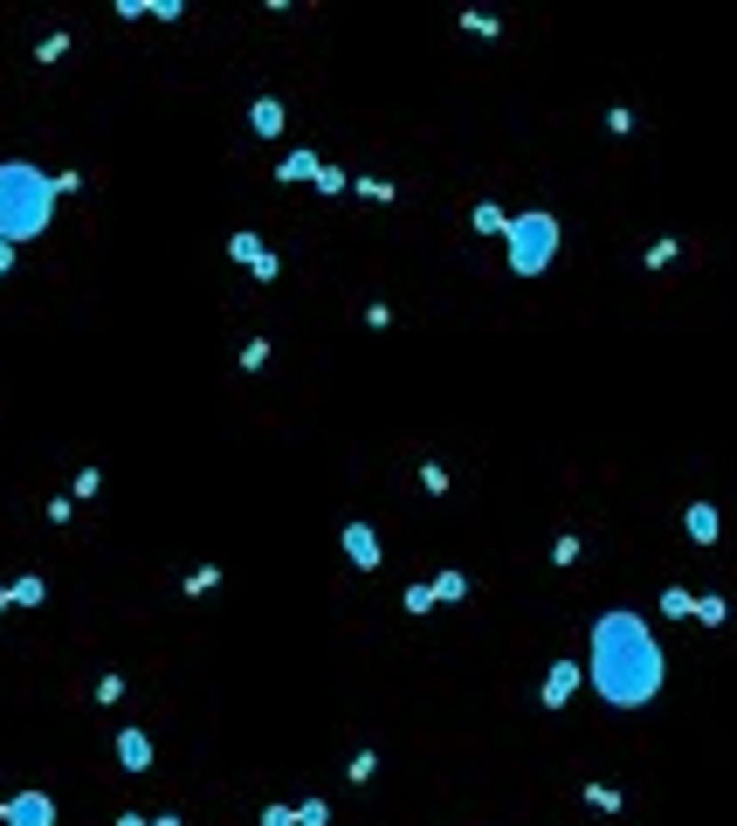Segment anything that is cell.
Masks as SVG:
<instances>
[{"label": "cell", "instance_id": "obj_36", "mask_svg": "<svg viewBox=\"0 0 737 826\" xmlns=\"http://www.w3.org/2000/svg\"><path fill=\"white\" fill-rule=\"evenodd\" d=\"M117 826H152V820H145V813H117Z\"/></svg>", "mask_w": 737, "mask_h": 826}, {"label": "cell", "instance_id": "obj_4", "mask_svg": "<svg viewBox=\"0 0 737 826\" xmlns=\"http://www.w3.org/2000/svg\"><path fill=\"white\" fill-rule=\"evenodd\" d=\"M0 820L7 826H55V799L49 792H14V799L0 806Z\"/></svg>", "mask_w": 737, "mask_h": 826}, {"label": "cell", "instance_id": "obj_28", "mask_svg": "<svg viewBox=\"0 0 737 826\" xmlns=\"http://www.w3.org/2000/svg\"><path fill=\"white\" fill-rule=\"evenodd\" d=\"M269 365V337H248V344H241V372H263Z\"/></svg>", "mask_w": 737, "mask_h": 826}, {"label": "cell", "instance_id": "obj_22", "mask_svg": "<svg viewBox=\"0 0 737 826\" xmlns=\"http://www.w3.org/2000/svg\"><path fill=\"white\" fill-rule=\"evenodd\" d=\"M344 778H352V785H372V778H379V750H359V757L344 765Z\"/></svg>", "mask_w": 737, "mask_h": 826}, {"label": "cell", "instance_id": "obj_17", "mask_svg": "<svg viewBox=\"0 0 737 826\" xmlns=\"http://www.w3.org/2000/svg\"><path fill=\"white\" fill-rule=\"evenodd\" d=\"M676 255H683V241H668V234H661V241H648V248H641V269H668Z\"/></svg>", "mask_w": 737, "mask_h": 826}, {"label": "cell", "instance_id": "obj_20", "mask_svg": "<svg viewBox=\"0 0 737 826\" xmlns=\"http://www.w3.org/2000/svg\"><path fill=\"white\" fill-rule=\"evenodd\" d=\"M352 193H359V200H379V206L400 200V186L393 180H372V173H366V180H352Z\"/></svg>", "mask_w": 737, "mask_h": 826}, {"label": "cell", "instance_id": "obj_13", "mask_svg": "<svg viewBox=\"0 0 737 826\" xmlns=\"http://www.w3.org/2000/svg\"><path fill=\"white\" fill-rule=\"evenodd\" d=\"M469 228H475V234H503V228H510V214H503L497 200H475V214H469Z\"/></svg>", "mask_w": 737, "mask_h": 826}, {"label": "cell", "instance_id": "obj_37", "mask_svg": "<svg viewBox=\"0 0 737 826\" xmlns=\"http://www.w3.org/2000/svg\"><path fill=\"white\" fill-rule=\"evenodd\" d=\"M152 826H186V820H180V813H158V820H152Z\"/></svg>", "mask_w": 737, "mask_h": 826}, {"label": "cell", "instance_id": "obj_24", "mask_svg": "<svg viewBox=\"0 0 737 826\" xmlns=\"http://www.w3.org/2000/svg\"><path fill=\"white\" fill-rule=\"evenodd\" d=\"M579 799L593 806V813H620V806H628V799H620V792H613V785H586Z\"/></svg>", "mask_w": 737, "mask_h": 826}, {"label": "cell", "instance_id": "obj_14", "mask_svg": "<svg viewBox=\"0 0 737 826\" xmlns=\"http://www.w3.org/2000/svg\"><path fill=\"white\" fill-rule=\"evenodd\" d=\"M214 586H221V565H193V571L180 579V593H186V599H207Z\"/></svg>", "mask_w": 737, "mask_h": 826}, {"label": "cell", "instance_id": "obj_1", "mask_svg": "<svg viewBox=\"0 0 737 826\" xmlns=\"http://www.w3.org/2000/svg\"><path fill=\"white\" fill-rule=\"evenodd\" d=\"M579 675H593V689H600L606 709H641V702L661 696V641L648 634V620L628 613V606H613V613L593 620V661Z\"/></svg>", "mask_w": 737, "mask_h": 826}, {"label": "cell", "instance_id": "obj_9", "mask_svg": "<svg viewBox=\"0 0 737 826\" xmlns=\"http://www.w3.org/2000/svg\"><path fill=\"white\" fill-rule=\"evenodd\" d=\"M683 530H689V544H717V530H724V523H717V510H710V503H689Z\"/></svg>", "mask_w": 737, "mask_h": 826}, {"label": "cell", "instance_id": "obj_32", "mask_svg": "<svg viewBox=\"0 0 737 826\" xmlns=\"http://www.w3.org/2000/svg\"><path fill=\"white\" fill-rule=\"evenodd\" d=\"M248 276H255V283H276V276H283V255H276V248H269V255L255 262V269H248Z\"/></svg>", "mask_w": 737, "mask_h": 826}, {"label": "cell", "instance_id": "obj_21", "mask_svg": "<svg viewBox=\"0 0 737 826\" xmlns=\"http://www.w3.org/2000/svg\"><path fill=\"white\" fill-rule=\"evenodd\" d=\"M296 826H331V799H296Z\"/></svg>", "mask_w": 737, "mask_h": 826}, {"label": "cell", "instance_id": "obj_27", "mask_svg": "<svg viewBox=\"0 0 737 826\" xmlns=\"http://www.w3.org/2000/svg\"><path fill=\"white\" fill-rule=\"evenodd\" d=\"M462 28H469V35H482V42H490V35H503V21H497V14H482V7H469V14H462Z\"/></svg>", "mask_w": 737, "mask_h": 826}, {"label": "cell", "instance_id": "obj_26", "mask_svg": "<svg viewBox=\"0 0 737 826\" xmlns=\"http://www.w3.org/2000/svg\"><path fill=\"white\" fill-rule=\"evenodd\" d=\"M62 55H69V35H62V28H55V35H42V49H35V62L49 69V62H62Z\"/></svg>", "mask_w": 737, "mask_h": 826}, {"label": "cell", "instance_id": "obj_8", "mask_svg": "<svg viewBox=\"0 0 737 826\" xmlns=\"http://www.w3.org/2000/svg\"><path fill=\"white\" fill-rule=\"evenodd\" d=\"M248 131H255V138H276V131H283V103L255 97V103H248Z\"/></svg>", "mask_w": 737, "mask_h": 826}, {"label": "cell", "instance_id": "obj_34", "mask_svg": "<svg viewBox=\"0 0 737 826\" xmlns=\"http://www.w3.org/2000/svg\"><path fill=\"white\" fill-rule=\"evenodd\" d=\"M263 826H296V813L290 806H263Z\"/></svg>", "mask_w": 737, "mask_h": 826}, {"label": "cell", "instance_id": "obj_11", "mask_svg": "<svg viewBox=\"0 0 737 826\" xmlns=\"http://www.w3.org/2000/svg\"><path fill=\"white\" fill-rule=\"evenodd\" d=\"M317 166H324L317 152H290L283 166H276V180H283V186H304V180H317Z\"/></svg>", "mask_w": 737, "mask_h": 826}, {"label": "cell", "instance_id": "obj_18", "mask_svg": "<svg viewBox=\"0 0 737 826\" xmlns=\"http://www.w3.org/2000/svg\"><path fill=\"white\" fill-rule=\"evenodd\" d=\"M97 490H104V468L90 462V468H77V490H69V503H97Z\"/></svg>", "mask_w": 737, "mask_h": 826}, {"label": "cell", "instance_id": "obj_16", "mask_svg": "<svg viewBox=\"0 0 737 826\" xmlns=\"http://www.w3.org/2000/svg\"><path fill=\"white\" fill-rule=\"evenodd\" d=\"M427 593H434V606H455V599H469V579H462V571H441Z\"/></svg>", "mask_w": 737, "mask_h": 826}, {"label": "cell", "instance_id": "obj_35", "mask_svg": "<svg viewBox=\"0 0 737 826\" xmlns=\"http://www.w3.org/2000/svg\"><path fill=\"white\" fill-rule=\"evenodd\" d=\"M7 269H14V248H7V241H0V283H7Z\"/></svg>", "mask_w": 737, "mask_h": 826}, {"label": "cell", "instance_id": "obj_3", "mask_svg": "<svg viewBox=\"0 0 737 826\" xmlns=\"http://www.w3.org/2000/svg\"><path fill=\"white\" fill-rule=\"evenodd\" d=\"M503 255H510V276H545L558 255V214L530 206V214H510L503 228Z\"/></svg>", "mask_w": 737, "mask_h": 826}, {"label": "cell", "instance_id": "obj_25", "mask_svg": "<svg viewBox=\"0 0 737 826\" xmlns=\"http://www.w3.org/2000/svg\"><path fill=\"white\" fill-rule=\"evenodd\" d=\"M579 551H586V544H579V530H565V538L552 544V565H558V571H565V565H579Z\"/></svg>", "mask_w": 737, "mask_h": 826}, {"label": "cell", "instance_id": "obj_31", "mask_svg": "<svg viewBox=\"0 0 737 826\" xmlns=\"http://www.w3.org/2000/svg\"><path fill=\"white\" fill-rule=\"evenodd\" d=\"M97 702H104V709H110V702H125V675H97Z\"/></svg>", "mask_w": 737, "mask_h": 826}, {"label": "cell", "instance_id": "obj_33", "mask_svg": "<svg viewBox=\"0 0 737 826\" xmlns=\"http://www.w3.org/2000/svg\"><path fill=\"white\" fill-rule=\"evenodd\" d=\"M393 324V304H366V331H386Z\"/></svg>", "mask_w": 737, "mask_h": 826}, {"label": "cell", "instance_id": "obj_6", "mask_svg": "<svg viewBox=\"0 0 737 826\" xmlns=\"http://www.w3.org/2000/svg\"><path fill=\"white\" fill-rule=\"evenodd\" d=\"M117 765H125V772H152V730H138V723H125V730H117Z\"/></svg>", "mask_w": 737, "mask_h": 826}, {"label": "cell", "instance_id": "obj_7", "mask_svg": "<svg viewBox=\"0 0 737 826\" xmlns=\"http://www.w3.org/2000/svg\"><path fill=\"white\" fill-rule=\"evenodd\" d=\"M572 689H579V661H552V668H545L538 702H545V709H565V702H572Z\"/></svg>", "mask_w": 737, "mask_h": 826}, {"label": "cell", "instance_id": "obj_29", "mask_svg": "<svg viewBox=\"0 0 737 826\" xmlns=\"http://www.w3.org/2000/svg\"><path fill=\"white\" fill-rule=\"evenodd\" d=\"M400 606L421 620V613H434V593H427V586H407V593H400Z\"/></svg>", "mask_w": 737, "mask_h": 826}, {"label": "cell", "instance_id": "obj_2", "mask_svg": "<svg viewBox=\"0 0 737 826\" xmlns=\"http://www.w3.org/2000/svg\"><path fill=\"white\" fill-rule=\"evenodd\" d=\"M49 221H55V180L42 166H28V158H7L0 166V241L7 248L42 241Z\"/></svg>", "mask_w": 737, "mask_h": 826}, {"label": "cell", "instance_id": "obj_19", "mask_svg": "<svg viewBox=\"0 0 737 826\" xmlns=\"http://www.w3.org/2000/svg\"><path fill=\"white\" fill-rule=\"evenodd\" d=\"M724 613H731V606H724V593H703L696 606H689V620H703V627H724Z\"/></svg>", "mask_w": 737, "mask_h": 826}, {"label": "cell", "instance_id": "obj_10", "mask_svg": "<svg viewBox=\"0 0 737 826\" xmlns=\"http://www.w3.org/2000/svg\"><path fill=\"white\" fill-rule=\"evenodd\" d=\"M42 599H49V579H42V571H21V579L7 586V606H42Z\"/></svg>", "mask_w": 737, "mask_h": 826}, {"label": "cell", "instance_id": "obj_30", "mask_svg": "<svg viewBox=\"0 0 737 826\" xmlns=\"http://www.w3.org/2000/svg\"><path fill=\"white\" fill-rule=\"evenodd\" d=\"M421 490L427 496H448V468L441 462H421Z\"/></svg>", "mask_w": 737, "mask_h": 826}, {"label": "cell", "instance_id": "obj_12", "mask_svg": "<svg viewBox=\"0 0 737 826\" xmlns=\"http://www.w3.org/2000/svg\"><path fill=\"white\" fill-rule=\"evenodd\" d=\"M228 255H235L241 269H255V262H263L269 248H263V234H248V228H241V234H228Z\"/></svg>", "mask_w": 737, "mask_h": 826}, {"label": "cell", "instance_id": "obj_5", "mask_svg": "<svg viewBox=\"0 0 737 826\" xmlns=\"http://www.w3.org/2000/svg\"><path fill=\"white\" fill-rule=\"evenodd\" d=\"M344 558H352L359 571H379V558H386V551H379V530H372L366 516H352V523H344Z\"/></svg>", "mask_w": 737, "mask_h": 826}, {"label": "cell", "instance_id": "obj_23", "mask_svg": "<svg viewBox=\"0 0 737 826\" xmlns=\"http://www.w3.org/2000/svg\"><path fill=\"white\" fill-rule=\"evenodd\" d=\"M317 193H352V173H344V166H317Z\"/></svg>", "mask_w": 737, "mask_h": 826}, {"label": "cell", "instance_id": "obj_38", "mask_svg": "<svg viewBox=\"0 0 737 826\" xmlns=\"http://www.w3.org/2000/svg\"><path fill=\"white\" fill-rule=\"evenodd\" d=\"M0 613H14V606H7V586H0Z\"/></svg>", "mask_w": 737, "mask_h": 826}, {"label": "cell", "instance_id": "obj_15", "mask_svg": "<svg viewBox=\"0 0 737 826\" xmlns=\"http://www.w3.org/2000/svg\"><path fill=\"white\" fill-rule=\"evenodd\" d=\"M689 606H696V593H689V586H668V593L655 599V613H661V620H689Z\"/></svg>", "mask_w": 737, "mask_h": 826}]
</instances>
